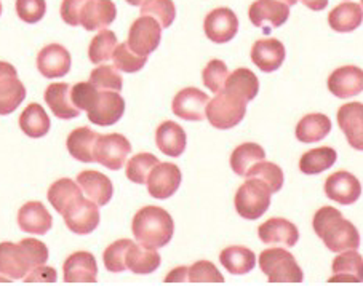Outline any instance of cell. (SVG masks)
I'll use <instances>...</instances> for the list:
<instances>
[{
	"mask_svg": "<svg viewBox=\"0 0 363 289\" xmlns=\"http://www.w3.org/2000/svg\"><path fill=\"white\" fill-rule=\"evenodd\" d=\"M117 35L108 29H101L93 37L89 47V58L93 64H103L112 60V53L117 47Z\"/></svg>",
	"mask_w": 363,
	"mask_h": 289,
	"instance_id": "39",
	"label": "cell"
},
{
	"mask_svg": "<svg viewBox=\"0 0 363 289\" xmlns=\"http://www.w3.org/2000/svg\"><path fill=\"white\" fill-rule=\"evenodd\" d=\"M131 152V144L123 135L112 133V135H98L95 144V162L99 165L106 166L112 171H118L127 162Z\"/></svg>",
	"mask_w": 363,
	"mask_h": 289,
	"instance_id": "6",
	"label": "cell"
},
{
	"mask_svg": "<svg viewBox=\"0 0 363 289\" xmlns=\"http://www.w3.org/2000/svg\"><path fill=\"white\" fill-rule=\"evenodd\" d=\"M208 101V94H205L196 86H187L174 96L172 109L173 114L179 117L181 120L200 122L205 118Z\"/></svg>",
	"mask_w": 363,
	"mask_h": 289,
	"instance_id": "12",
	"label": "cell"
},
{
	"mask_svg": "<svg viewBox=\"0 0 363 289\" xmlns=\"http://www.w3.org/2000/svg\"><path fill=\"white\" fill-rule=\"evenodd\" d=\"M26 98V86L18 79L13 64L0 61V115H10Z\"/></svg>",
	"mask_w": 363,
	"mask_h": 289,
	"instance_id": "9",
	"label": "cell"
},
{
	"mask_svg": "<svg viewBox=\"0 0 363 289\" xmlns=\"http://www.w3.org/2000/svg\"><path fill=\"white\" fill-rule=\"evenodd\" d=\"M337 125L346 135L349 146L363 150V104L347 103L337 110Z\"/></svg>",
	"mask_w": 363,
	"mask_h": 289,
	"instance_id": "22",
	"label": "cell"
},
{
	"mask_svg": "<svg viewBox=\"0 0 363 289\" xmlns=\"http://www.w3.org/2000/svg\"><path fill=\"white\" fill-rule=\"evenodd\" d=\"M18 225L29 235H45L52 229L53 217L43 203L28 202L18 211Z\"/></svg>",
	"mask_w": 363,
	"mask_h": 289,
	"instance_id": "23",
	"label": "cell"
},
{
	"mask_svg": "<svg viewBox=\"0 0 363 289\" xmlns=\"http://www.w3.org/2000/svg\"><path fill=\"white\" fill-rule=\"evenodd\" d=\"M33 268L21 242L0 243V275L7 276V280H23Z\"/></svg>",
	"mask_w": 363,
	"mask_h": 289,
	"instance_id": "13",
	"label": "cell"
},
{
	"mask_svg": "<svg viewBox=\"0 0 363 289\" xmlns=\"http://www.w3.org/2000/svg\"><path fill=\"white\" fill-rule=\"evenodd\" d=\"M224 276L215 264L210 261H197L186 270V283H223Z\"/></svg>",
	"mask_w": 363,
	"mask_h": 289,
	"instance_id": "47",
	"label": "cell"
},
{
	"mask_svg": "<svg viewBox=\"0 0 363 289\" xmlns=\"http://www.w3.org/2000/svg\"><path fill=\"white\" fill-rule=\"evenodd\" d=\"M45 103L52 109L53 115L61 120H72L80 115V110L71 101V85L52 84L45 90Z\"/></svg>",
	"mask_w": 363,
	"mask_h": 289,
	"instance_id": "27",
	"label": "cell"
},
{
	"mask_svg": "<svg viewBox=\"0 0 363 289\" xmlns=\"http://www.w3.org/2000/svg\"><path fill=\"white\" fill-rule=\"evenodd\" d=\"M131 232L143 246L159 249L172 242L174 222L170 212L160 206H144L135 215Z\"/></svg>",
	"mask_w": 363,
	"mask_h": 289,
	"instance_id": "2",
	"label": "cell"
},
{
	"mask_svg": "<svg viewBox=\"0 0 363 289\" xmlns=\"http://www.w3.org/2000/svg\"><path fill=\"white\" fill-rule=\"evenodd\" d=\"M336 159L337 154L333 147L323 146L312 149L309 152L303 154L301 160H299V169L304 174H320L333 166Z\"/></svg>",
	"mask_w": 363,
	"mask_h": 289,
	"instance_id": "38",
	"label": "cell"
},
{
	"mask_svg": "<svg viewBox=\"0 0 363 289\" xmlns=\"http://www.w3.org/2000/svg\"><path fill=\"white\" fill-rule=\"evenodd\" d=\"M159 159L154 154L149 152H143V154H136L135 157H131L128 160L127 165V178L135 182V184H146L149 174H151L152 169L159 165Z\"/></svg>",
	"mask_w": 363,
	"mask_h": 289,
	"instance_id": "40",
	"label": "cell"
},
{
	"mask_svg": "<svg viewBox=\"0 0 363 289\" xmlns=\"http://www.w3.org/2000/svg\"><path fill=\"white\" fill-rule=\"evenodd\" d=\"M50 127H52V122H50L48 114L40 104L30 103L21 112L20 128L29 137H43L50 131Z\"/></svg>",
	"mask_w": 363,
	"mask_h": 289,
	"instance_id": "36",
	"label": "cell"
},
{
	"mask_svg": "<svg viewBox=\"0 0 363 289\" xmlns=\"http://www.w3.org/2000/svg\"><path fill=\"white\" fill-rule=\"evenodd\" d=\"M328 90L336 98L346 99L363 91V69L357 66H342L331 72L328 77Z\"/></svg>",
	"mask_w": 363,
	"mask_h": 289,
	"instance_id": "21",
	"label": "cell"
},
{
	"mask_svg": "<svg viewBox=\"0 0 363 289\" xmlns=\"http://www.w3.org/2000/svg\"><path fill=\"white\" fill-rule=\"evenodd\" d=\"M331 283H363V257L355 249L342 251L331 264Z\"/></svg>",
	"mask_w": 363,
	"mask_h": 289,
	"instance_id": "26",
	"label": "cell"
},
{
	"mask_svg": "<svg viewBox=\"0 0 363 289\" xmlns=\"http://www.w3.org/2000/svg\"><path fill=\"white\" fill-rule=\"evenodd\" d=\"M125 114V99L118 91H99L98 99L93 108L86 112L89 120L98 127H111L117 123Z\"/></svg>",
	"mask_w": 363,
	"mask_h": 289,
	"instance_id": "14",
	"label": "cell"
},
{
	"mask_svg": "<svg viewBox=\"0 0 363 289\" xmlns=\"http://www.w3.org/2000/svg\"><path fill=\"white\" fill-rule=\"evenodd\" d=\"M266 159V152L259 144L256 142H245L242 146L235 147L234 152L230 154V168L237 176L245 178L247 173L252 169L256 163H259Z\"/></svg>",
	"mask_w": 363,
	"mask_h": 289,
	"instance_id": "37",
	"label": "cell"
},
{
	"mask_svg": "<svg viewBox=\"0 0 363 289\" xmlns=\"http://www.w3.org/2000/svg\"><path fill=\"white\" fill-rule=\"evenodd\" d=\"M98 140L96 131L90 130L89 127H82L74 130L71 135L67 136L66 146L69 154H71L74 159L84 163H93L95 162V155H93V150H95V144Z\"/></svg>",
	"mask_w": 363,
	"mask_h": 289,
	"instance_id": "32",
	"label": "cell"
},
{
	"mask_svg": "<svg viewBox=\"0 0 363 289\" xmlns=\"http://www.w3.org/2000/svg\"><path fill=\"white\" fill-rule=\"evenodd\" d=\"M162 39V26L152 16L141 15L128 30V47L136 55L147 56L157 50Z\"/></svg>",
	"mask_w": 363,
	"mask_h": 289,
	"instance_id": "7",
	"label": "cell"
},
{
	"mask_svg": "<svg viewBox=\"0 0 363 289\" xmlns=\"http://www.w3.org/2000/svg\"><path fill=\"white\" fill-rule=\"evenodd\" d=\"M80 196H82V188L79 187L76 181H72L69 178H61L50 186L47 198H48L50 205H52L56 210V212H60V215L62 216L65 215L67 206Z\"/></svg>",
	"mask_w": 363,
	"mask_h": 289,
	"instance_id": "34",
	"label": "cell"
},
{
	"mask_svg": "<svg viewBox=\"0 0 363 289\" xmlns=\"http://www.w3.org/2000/svg\"><path fill=\"white\" fill-rule=\"evenodd\" d=\"M131 243H133L131 240H117L106 248L103 254V261H104V267L108 268L109 272L121 273L127 270V266H125V257H127V249Z\"/></svg>",
	"mask_w": 363,
	"mask_h": 289,
	"instance_id": "46",
	"label": "cell"
},
{
	"mask_svg": "<svg viewBox=\"0 0 363 289\" xmlns=\"http://www.w3.org/2000/svg\"><path fill=\"white\" fill-rule=\"evenodd\" d=\"M220 261L223 267L233 275L250 273L256 266V256L245 246H229L221 251Z\"/></svg>",
	"mask_w": 363,
	"mask_h": 289,
	"instance_id": "35",
	"label": "cell"
},
{
	"mask_svg": "<svg viewBox=\"0 0 363 289\" xmlns=\"http://www.w3.org/2000/svg\"><path fill=\"white\" fill-rule=\"evenodd\" d=\"M259 267L269 283H303L304 273L295 256L281 248H269L259 254Z\"/></svg>",
	"mask_w": 363,
	"mask_h": 289,
	"instance_id": "3",
	"label": "cell"
},
{
	"mask_svg": "<svg viewBox=\"0 0 363 289\" xmlns=\"http://www.w3.org/2000/svg\"><path fill=\"white\" fill-rule=\"evenodd\" d=\"M187 136L183 127H179L177 122L167 120L160 125L155 131V144L162 154L168 157H179L186 150Z\"/></svg>",
	"mask_w": 363,
	"mask_h": 289,
	"instance_id": "28",
	"label": "cell"
},
{
	"mask_svg": "<svg viewBox=\"0 0 363 289\" xmlns=\"http://www.w3.org/2000/svg\"><path fill=\"white\" fill-rule=\"evenodd\" d=\"M363 21V7L354 2H344L330 11L328 24L336 33H352Z\"/></svg>",
	"mask_w": 363,
	"mask_h": 289,
	"instance_id": "31",
	"label": "cell"
},
{
	"mask_svg": "<svg viewBox=\"0 0 363 289\" xmlns=\"http://www.w3.org/2000/svg\"><path fill=\"white\" fill-rule=\"evenodd\" d=\"M128 5H133V7H141V5L146 2V0H125Z\"/></svg>",
	"mask_w": 363,
	"mask_h": 289,
	"instance_id": "53",
	"label": "cell"
},
{
	"mask_svg": "<svg viewBox=\"0 0 363 289\" xmlns=\"http://www.w3.org/2000/svg\"><path fill=\"white\" fill-rule=\"evenodd\" d=\"M179 168L174 163H159L147 178V191L151 197L157 200H165L173 197L181 186Z\"/></svg>",
	"mask_w": 363,
	"mask_h": 289,
	"instance_id": "15",
	"label": "cell"
},
{
	"mask_svg": "<svg viewBox=\"0 0 363 289\" xmlns=\"http://www.w3.org/2000/svg\"><path fill=\"white\" fill-rule=\"evenodd\" d=\"M250 21L256 28H262L264 33H271V28H280L290 18V7L280 0H255L248 10Z\"/></svg>",
	"mask_w": 363,
	"mask_h": 289,
	"instance_id": "10",
	"label": "cell"
},
{
	"mask_svg": "<svg viewBox=\"0 0 363 289\" xmlns=\"http://www.w3.org/2000/svg\"><path fill=\"white\" fill-rule=\"evenodd\" d=\"M280 2H284V4L288 5V7H291V5L298 4V0H280Z\"/></svg>",
	"mask_w": 363,
	"mask_h": 289,
	"instance_id": "54",
	"label": "cell"
},
{
	"mask_svg": "<svg viewBox=\"0 0 363 289\" xmlns=\"http://www.w3.org/2000/svg\"><path fill=\"white\" fill-rule=\"evenodd\" d=\"M62 280L66 283H96L98 264L95 256L86 251H77L62 264Z\"/></svg>",
	"mask_w": 363,
	"mask_h": 289,
	"instance_id": "18",
	"label": "cell"
},
{
	"mask_svg": "<svg viewBox=\"0 0 363 289\" xmlns=\"http://www.w3.org/2000/svg\"><path fill=\"white\" fill-rule=\"evenodd\" d=\"M117 18V7L112 0H86L80 10V26L85 30H101L111 26Z\"/></svg>",
	"mask_w": 363,
	"mask_h": 289,
	"instance_id": "19",
	"label": "cell"
},
{
	"mask_svg": "<svg viewBox=\"0 0 363 289\" xmlns=\"http://www.w3.org/2000/svg\"><path fill=\"white\" fill-rule=\"evenodd\" d=\"M258 235L262 243L271 244V246H295L299 240V230L293 222L284 217H272L259 225Z\"/></svg>",
	"mask_w": 363,
	"mask_h": 289,
	"instance_id": "20",
	"label": "cell"
},
{
	"mask_svg": "<svg viewBox=\"0 0 363 289\" xmlns=\"http://www.w3.org/2000/svg\"><path fill=\"white\" fill-rule=\"evenodd\" d=\"M47 11L45 0H16V13L24 23H39Z\"/></svg>",
	"mask_w": 363,
	"mask_h": 289,
	"instance_id": "49",
	"label": "cell"
},
{
	"mask_svg": "<svg viewBox=\"0 0 363 289\" xmlns=\"http://www.w3.org/2000/svg\"><path fill=\"white\" fill-rule=\"evenodd\" d=\"M301 2L306 5V7L314 11L325 10L328 5V0H301Z\"/></svg>",
	"mask_w": 363,
	"mask_h": 289,
	"instance_id": "52",
	"label": "cell"
},
{
	"mask_svg": "<svg viewBox=\"0 0 363 289\" xmlns=\"http://www.w3.org/2000/svg\"><path fill=\"white\" fill-rule=\"evenodd\" d=\"M86 0H62L61 18L69 26H80V10H82Z\"/></svg>",
	"mask_w": 363,
	"mask_h": 289,
	"instance_id": "50",
	"label": "cell"
},
{
	"mask_svg": "<svg viewBox=\"0 0 363 289\" xmlns=\"http://www.w3.org/2000/svg\"><path fill=\"white\" fill-rule=\"evenodd\" d=\"M253 64L262 72H274L284 64L285 47L277 39L256 40L252 47Z\"/></svg>",
	"mask_w": 363,
	"mask_h": 289,
	"instance_id": "25",
	"label": "cell"
},
{
	"mask_svg": "<svg viewBox=\"0 0 363 289\" xmlns=\"http://www.w3.org/2000/svg\"><path fill=\"white\" fill-rule=\"evenodd\" d=\"M205 35L215 43H228L237 35L239 18L228 7L211 10L203 21Z\"/></svg>",
	"mask_w": 363,
	"mask_h": 289,
	"instance_id": "11",
	"label": "cell"
},
{
	"mask_svg": "<svg viewBox=\"0 0 363 289\" xmlns=\"http://www.w3.org/2000/svg\"><path fill=\"white\" fill-rule=\"evenodd\" d=\"M325 193L340 205H354L362 196V184L352 173L336 171L325 181Z\"/></svg>",
	"mask_w": 363,
	"mask_h": 289,
	"instance_id": "16",
	"label": "cell"
},
{
	"mask_svg": "<svg viewBox=\"0 0 363 289\" xmlns=\"http://www.w3.org/2000/svg\"><path fill=\"white\" fill-rule=\"evenodd\" d=\"M0 15H2V2H0Z\"/></svg>",
	"mask_w": 363,
	"mask_h": 289,
	"instance_id": "55",
	"label": "cell"
},
{
	"mask_svg": "<svg viewBox=\"0 0 363 289\" xmlns=\"http://www.w3.org/2000/svg\"><path fill=\"white\" fill-rule=\"evenodd\" d=\"M77 184L82 188V192L90 198L91 202L103 206L108 205L114 193V186L108 176L95 171V169H85L77 176Z\"/></svg>",
	"mask_w": 363,
	"mask_h": 289,
	"instance_id": "24",
	"label": "cell"
},
{
	"mask_svg": "<svg viewBox=\"0 0 363 289\" xmlns=\"http://www.w3.org/2000/svg\"><path fill=\"white\" fill-rule=\"evenodd\" d=\"M245 178H258L261 181H264L272 193L279 192L281 186H284V171H281V168L279 165H275V163L266 160L256 163V165L247 173Z\"/></svg>",
	"mask_w": 363,
	"mask_h": 289,
	"instance_id": "43",
	"label": "cell"
},
{
	"mask_svg": "<svg viewBox=\"0 0 363 289\" xmlns=\"http://www.w3.org/2000/svg\"><path fill=\"white\" fill-rule=\"evenodd\" d=\"M362 7H363V0H362Z\"/></svg>",
	"mask_w": 363,
	"mask_h": 289,
	"instance_id": "56",
	"label": "cell"
},
{
	"mask_svg": "<svg viewBox=\"0 0 363 289\" xmlns=\"http://www.w3.org/2000/svg\"><path fill=\"white\" fill-rule=\"evenodd\" d=\"M98 94V88L91 81H79L71 86V101L80 112H89L95 106Z\"/></svg>",
	"mask_w": 363,
	"mask_h": 289,
	"instance_id": "48",
	"label": "cell"
},
{
	"mask_svg": "<svg viewBox=\"0 0 363 289\" xmlns=\"http://www.w3.org/2000/svg\"><path fill=\"white\" fill-rule=\"evenodd\" d=\"M228 77H229L228 66L226 62L221 60H211L202 71V84L215 94L224 90Z\"/></svg>",
	"mask_w": 363,
	"mask_h": 289,
	"instance_id": "45",
	"label": "cell"
},
{
	"mask_svg": "<svg viewBox=\"0 0 363 289\" xmlns=\"http://www.w3.org/2000/svg\"><path fill=\"white\" fill-rule=\"evenodd\" d=\"M247 114V103L226 91L216 93V96L206 106V118L211 127L218 130H229L239 125Z\"/></svg>",
	"mask_w": 363,
	"mask_h": 289,
	"instance_id": "5",
	"label": "cell"
},
{
	"mask_svg": "<svg viewBox=\"0 0 363 289\" xmlns=\"http://www.w3.org/2000/svg\"><path fill=\"white\" fill-rule=\"evenodd\" d=\"M162 257L157 249L146 248L140 243H131L127 249L125 266L136 275H149L160 267Z\"/></svg>",
	"mask_w": 363,
	"mask_h": 289,
	"instance_id": "29",
	"label": "cell"
},
{
	"mask_svg": "<svg viewBox=\"0 0 363 289\" xmlns=\"http://www.w3.org/2000/svg\"><path fill=\"white\" fill-rule=\"evenodd\" d=\"M224 91L248 104L250 101H253L259 91V80L255 75V72H252L247 67L235 69L228 77L226 85H224Z\"/></svg>",
	"mask_w": 363,
	"mask_h": 289,
	"instance_id": "30",
	"label": "cell"
},
{
	"mask_svg": "<svg viewBox=\"0 0 363 289\" xmlns=\"http://www.w3.org/2000/svg\"><path fill=\"white\" fill-rule=\"evenodd\" d=\"M23 280L28 283H55L58 280V275H56L55 268L47 267L45 264H42V266H37L30 270Z\"/></svg>",
	"mask_w": 363,
	"mask_h": 289,
	"instance_id": "51",
	"label": "cell"
},
{
	"mask_svg": "<svg viewBox=\"0 0 363 289\" xmlns=\"http://www.w3.org/2000/svg\"><path fill=\"white\" fill-rule=\"evenodd\" d=\"M314 232L322 238L325 246L333 253H342L360 246V234L355 225L344 219L333 206H323L314 216Z\"/></svg>",
	"mask_w": 363,
	"mask_h": 289,
	"instance_id": "1",
	"label": "cell"
},
{
	"mask_svg": "<svg viewBox=\"0 0 363 289\" xmlns=\"http://www.w3.org/2000/svg\"><path fill=\"white\" fill-rule=\"evenodd\" d=\"M71 53L60 43H50L37 55V69L47 79L65 77L71 69Z\"/></svg>",
	"mask_w": 363,
	"mask_h": 289,
	"instance_id": "17",
	"label": "cell"
},
{
	"mask_svg": "<svg viewBox=\"0 0 363 289\" xmlns=\"http://www.w3.org/2000/svg\"><path fill=\"white\" fill-rule=\"evenodd\" d=\"M331 131V120L325 114H308L296 125L298 141L314 144L325 140Z\"/></svg>",
	"mask_w": 363,
	"mask_h": 289,
	"instance_id": "33",
	"label": "cell"
},
{
	"mask_svg": "<svg viewBox=\"0 0 363 289\" xmlns=\"http://www.w3.org/2000/svg\"><path fill=\"white\" fill-rule=\"evenodd\" d=\"M62 217L67 229L77 235H89L99 225L98 205L84 196L77 197L67 206Z\"/></svg>",
	"mask_w": 363,
	"mask_h": 289,
	"instance_id": "8",
	"label": "cell"
},
{
	"mask_svg": "<svg viewBox=\"0 0 363 289\" xmlns=\"http://www.w3.org/2000/svg\"><path fill=\"white\" fill-rule=\"evenodd\" d=\"M271 188L267 187L264 181L258 178H248L245 184H242L235 193V210L243 219L256 221L271 206Z\"/></svg>",
	"mask_w": 363,
	"mask_h": 289,
	"instance_id": "4",
	"label": "cell"
},
{
	"mask_svg": "<svg viewBox=\"0 0 363 289\" xmlns=\"http://www.w3.org/2000/svg\"><path fill=\"white\" fill-rule=\"evenodd\" d=\"M141 15L152 16L162 28H170L177 18V7L173 0H146L141 5Z\"/></svg>",
	"mask_w": 363,
	"mask_h": 289,
	"instance_id": "42",
	"label": "cell"
},
{
	"mask_svg": "<svg viewBox=\"0 0 363 289\" xmlns=\"http://www.w3.org/2000/svg\"><path fill=\"white\" fill-rule=\"evenodd\" d=\"M112 61H114V66L118 69V71L133 74V72L141 71V69L146 66L147 56L136 55L133 50L128 47V43L123 42V43H117L114 53H112Z\"/></svg>",
	"mask_w": 363,
	"mask_h": 289,
	"instance_id": "41",
	"label": "cell"
},
{
	"mask_svg": "<svg viewBox=\"0 0 363 289\" xmlns=\"http://www.w3.org/2000/svg\"><path fill=\"white\" fill-rule=\"evenodd\" d=\"M90 81L99 90L118 91L123 88V79L114 64H103L93 69L90 74Z\"/></svg>",
	"mask_w": 363,
	"mask_h": 289,
	"instance_id": "44",
	"label": "cell"
}]
</instances>
